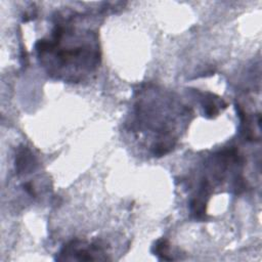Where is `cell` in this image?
Here are the masks:
<instances>
[{"instance_id":"obj_3","label":"cell","mask_w":262,"mask_h":262,"mask_svg":"<svg viewBox=\"0 0 262 262\" xmlns=\"http://www.w3.org/2000/svg\"><path fill=\"white\" fill-rule=\"evenodd\" d=\"M154 253L161 260H172L173 257L169 254V243L167 239H159L154 246Z\"/></svg>"},{"instance_id":"obj_1","label":"cell","mask_w":262,"mask_h":262,"mask_svg":"<svg viewBox=\"0 0 262 262\" xmlns=\"http://www.w3.org/2000/svg\"><path fill=\"white\" fill-rule=\"evenodd\" d=\"M78 241L72 242L63 247L60 251V256H63L60 259H74V260H94V259H102L98 255H102L103 251L101 246L92 244L88 247L82 246L78 244ZM59 259V260H60Z\"/></svg>"},{"instance_id":"obj_4","label":"cell","mask_w":262,"mask_h":262,"mask_svg":"<svg viewBox=\"0 0 262 262\" xmlns=\"http://www.w3.org/2000/svg\"><path fill=\"white\" fill-rule=\"evenodd\" d=\"M24 189L32 196H35L36 195V191H35V188L33 186V184L31 182H27L24 184Z\"/></svg>"},{"instance_id":"obj_2","label":"cell","mask_w":262,"mask_h":262,"mask_svg":"<svg viewBox=\"0 0 262 262\" xmlns=\"http://www.w3.org/2000/svg\"><path fill=\"white\" fill-rule=\"evenodd\" d=\"M35 165H36V161L32 155L31 150L26 146L20 147L17 151V156L15 159L16 172L18 174H20V173L31 171L34 169Z\"/></svg>"}]
</instances>
